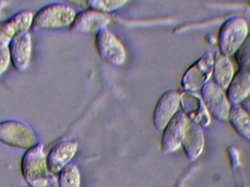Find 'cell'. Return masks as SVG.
I'll return each mask as SVG.
<instances>
[{
	"instance_id": "obj_1",
	"label": "cell",
	"mask_w": 250,
	"mask_h": 187,
	"mask_svg": "<svg viewBox=\"0 0 250 187\" xmlns=\"http://www.w3.org/2000/svg\"><path fill=\"white\" fill-rule=\"evenodd\" d=\"M76 14L74 7L67 3L62 1L49 3L35 13L32 30L42 32L70 28Z\"/></svg>"
},
{
	"instance_id": "obj_2",
	"label": "cell",
	"mask_w": 250,
	"mask_h": 187,
	"mask_svg": "<svg viewBox=\"0 0 250 187\" xmlns=\"http://www.w3.org/2000/svg\"><path fill=\"white\" fill-rule=\"evenodd\" d=\"M21 170L28 187L48 186L50 173L43 144L38 143L25 151L21 161Z\"/></svg>"
},
{
	"instance_id": "obj_3",
	"label": "cell",
	"mask_w": 250,
	"mask_h": 187,
	"mask_svg": "<svg viewBox=\"0 0 250 187\" xmlns=\"http://www.w3.org/2000/svg\"><path fill=\"white\" fill-rule=\"evenodd\" d=\"M248 35L249 26L245 19L239 16L229 18L222 23L219 29L217 35L219 52L229 58L233 57Z\"/></svg>"
},
{
	"instance_id": "obj_4",
	"label": "cell",
	"mask_w": 250,
	"mask_h": 187,
	"mask_svg": "<svg viewBox=\"0 0 250 187\" xmlns=\"http://www.w3.org/2000/svg\"><path fill=\"white\" fill-rule=\"evenodd\" d=\"M0 143L15 148L27 151L38 144L36 132L21 121L8 119L0 122Z\"/></svg>"
},
{
	"instance_id": "obj_5",
	"label": "cell",
	"mask_w": 250,
	"mask_h": 187,
	"mask_svg": "<svg viewBox=\"0 0 250 187\" xmlns=\"http://www.w3.org/2000/svg\"><path fill=\"white\" fill-rule=\"evenodd\" d=\"M213 67L214 54L207 51L185 72L181 82L183 90L195 92L201 90L211 79Z\"/></svg>"
},
{
	"instance_id": "obj_6",
	"label": "cell",
	"mask_w": 250,
	"mask_h": 187,
	"mask_svg": "<svg viewBox=\"0 0 250 187\" xmlns=\"http://www.w3.org/2000/svg\"><path fill=\"white\" fill-rule=\"evenodd\" d=\"M95 45L100 57L115 67L123 65L126 61V50L121 41L109 29H104L95 37Z\"/></svg>"
},
{
	"instance_id": "obj_7",
	"label": "cell",
	"mask_w": 250,
	"mask_h": 187,
	"mask_svg": "<svg viewBox=\"0 0 250 187\" xmlns=\"http://www.w3.org/2000/svg\"><path fill=\"white\" fill-rule=\"evenodd\" d=\"M201 96L211 117L220 122H228L231 104L226 91L210 80L201 89Z\"/></svg>"
},
{
	"instance_id": "obj_8",
	"label": "cell",
	"mask_w": 250,
	"mask_h": 187,
	"mask_svg": "<svg viewBox=\"0 0 250 187\" xmlns=\"http://www.w3.org/2000/svg\"><path fill=\"white\" fill-rule=\"evenodd\" d=\"M188 123V118L179 110L166 125L160 141V151L163 155L173 154L182 147Z\"/></svg>"
},
{
	"instance_id": "obj_9",
	"label": "cell",
	"mask_w": 250,
	"mask_h": 187,
	"mask_svg": "<svg viewBox=\"0 0 250 187\" xmlns=\"http://www.w3.org/2000/svg\"><path fill=\"white\" fill-rule=\"evenodd\" d=\"M111 16L93 9L82 10L76 14L69 31L73 33L98 34L111 23Z\"/></svg>"
},
{
	"instance_id": "obj_10",
	"label": "cell",
	"mask_w": 250,
	"mask_h": 187,
	"mask_svg": "<svg viewBox=\"0 0 250 187\" xmlns=\"http://www.w3.org/2000/svg\"><path fill=\"white\" fill-rule=\"evenodd\" d=\"M180 107L182 111L191 122L204 129L211 123V116L200 94L195 92L182 90Z\"/></svg>"
},
{
	"instance_id": "obj_11",
	"label": "cell",
	"mask_w": 250,
	"mask_h": 187,
	"mask_svg": "<svg viewBox=\"0 0 250 187\" xmlns=\"http://www.w3.org/2000/svg\"><path fill=\"white\" fill-rule=\"evenodd\" d=\"M182 90H168L160 97L153 113V124L157 130H163L179 111Z\"/></svg>"
},
{
	"instance_id": "obj_12",
	"label": "cell",
	"mask_w": 250,
	"mask_h": 187,
	"mask_svg": "<svg viewBox=\"0 0 250 187\" xmlns=\"http://www.w3.org/2000/svg\"><path fill=\"white\" fill-rule=\"evenodd\" d=\"M76 140H64L54 145L46 154L47 166L51 174L58 173L70 164L78 149Z\"/></svg>"
},
{
	"instance_id": "obj_13",
	"label": "cell",
	"mask_w": 250,
	"mask_h": 187,
	"mask_svg": "<svg viewBox=\"0 0 250 187\" xmlns=\"http://www.w3.org/2000/svg\"><path fill=\"white\" fill-rule=\"evenodd\" d=\"M7 49L13 69L18 73L26 71L32 58V41L30 32L16 36Z\"/></svg>"
},
{
	"instance_id": "obj_14",
	"label": "cell",
	"mask_w": 250,
	"mask_h": 187,
	"mask_svg": "<svg viewBox=\"0 0 250 187\" xmlns=\"http://www.w3.org/2000/svg\"><path fill=\"white\" fill-rule=\"evenodd\" d=\"M205 145L204 129L188 119L182 147L188 161L192 163L202 154Z\"/></svg>"
},
{
	"instance_id": "obj_15",
	"label": "cell",
	"mask_w": 250,
	"mask_h": 187,
	"mask_svg": "<svg viewBox=\"0 0 250 187\" xmlns=\"http://www.w3.org/2000/svg\"><path fill=\"white\" fill-rule=\"evenodd\" d=\"M226 95L231 104H240L250 94V72L239 70L235 73L230 84L226 90Z\"/></svg>"
},
{
	"instance_id": "obj_16",
	"label": "cell",
	"mask_w": 250,
	"mask_h": 187,
	"mask_svg": "<svg viewBox=\"0 0 250 187\" xmlns=\"http://www.w3.org/2000/svg\"><path fill=\"white\" fill-rule=\"evenodd\" d=\"M235 75L234 67L229 57L222 55L219 51L214 54L212 82L226 91Z\"/></svg>"
},
{
	"instance_id": "obj_17",
	"label": "cell",
	"mask_w": 250,
	"mask_h": 187,
	"mask_svg": "<svg viewBox=\"0 0 250 187\" xmlns=\"http://www.w3.org/2000/svg\"><path fill=\"white\" fill-rule=\"evenodd\" d=\"M228 122L243 139L250 140V117L240 104H231Z\"/></svg>"
},
{
	"instance_id": "obj_18",
	"label": "cell",
	"mask_w": 250,
	"mask_h": 187,
	"mask_svg": "<svg viewBox=\"0 0 250 187\" xmlns=\"http://www.w3.org/2000/svg\"><path fill=\"white\" fill-rule=\"evenodd\" d=\"M81 173L79 167L70 163L58 173L59 187H80Z\"/></svg>"
},
{
	"instance_id": "obj_19",
	"label": "cell",
	"mask_w": 250,
	"mask_h": 187,
	"mask_svg": "<svg viewBox=\"0 0 250 187\" xmlns=\"http://www.w3.org/2000/svg\"><path fill=\"white\" fill-rule=\"evenodd\" d=\"M18 36V29L11 18L0 21V51L7 49Z\"/></svg>"
},
{
	"instance_id": "obj_20",
	"label": "cell",
	"mask_w": 250,
	"mask_h": 187,
	"mask_svg": "<svg viewBox=\"0 0 250 187\" xmlns=\"http://www.w3.org/2000/svg\"><path fill=\"white\" fill-rule=\"evenodd\" d=\"M35 13L29 10H21L11 16L18 29V36L30 32Z\"/></svg>"
},
{
	"instance_id": "obj_21",
	"label": "cell",
	"mask_w": 250,
	"mask_h": 187,
	"mask_svg": "<svg viewBox=\"0 0 250 187\" xmlns=\"http://www.w3.org/2000/svg\"><path fill=\"white\" fill-rule=\"evenodd\" d=\"M127 1H108V0H94L86 1L89 8L98 10L103 13H111L124 7Z\"/></svg>"
},
{
	"instance_id": "obj_22",
	"label": "cell",
	"mask_w": 250,
	"mask_h": 187,
	"mask_svg": "<svg viewBox=\"0 0 250 187\" xmlns=\"http://www.w3.org/2000/svg\"><path fill=\"white\" fill-rule=\"evenodd\" d=\"M239 70H248L250 67V34L239 47L234 55Z\"/></svg>"
},
{
	"instance_id": "obj_23",
	"label": "cell",
	"mask_w": 250,
	"mask_h": 187,
	"mask_svg": "<svg viewBox=\"0 0 250 187\" xmlns=\"http://www.w3.org/2000/svg\"><path fill=\"white\" fill-rule=\"evenodd\" d=\"M10 65H11V62H10L8 49L1 50L0 51V78L7 71Z\"/></svg>"
},
{
	"instance_id": "obj_24",
	"label": "cell",
	"mask_w": 250,
	"mask_h": 187,
	"mask_svg": "<svg viewBox=\"0 0 250 187\" xmlns=\"http://www.w3.org/2000/svg\"><path fill=\"white\" fill-rule=\"evenodd\" d=\"M240 105L243 107L244 110L248 113V114L249 115L250 117V97H248L245 101L242 102Z\"/></svg>"
},
{
	"instance_id": "obj_25",
	"label": "cell",
	"mask_w": 250,
	"mask_h": 187,
	"mask_svg": "<svg viewBox=\"0 0 250 187\" xmlns=\"http://www.w3.org/2000/svg\"><path fill=\"white\" fill-rule=\"evenodd\" d=\"M9 4L7 1H0V17H1V13H2L3 9Z\"/></svg>"
},
{
	"instance_id": "obj_26",
	"label": "cell",
	"mask_w": 250,
	"mask_h": 187,
	"mask_svg": "<svg viewBox=\"0 0 250 187\" xmlns=\"http://www.w3.org/2000/svg\"></svg>"
}]
</instances>
